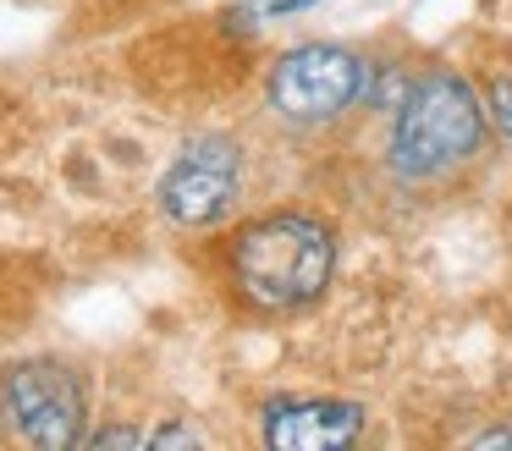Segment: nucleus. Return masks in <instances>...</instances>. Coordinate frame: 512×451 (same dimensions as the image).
I'll use <instances>...</instances> for the list:
<instances>
[{"mask_svg":"<svg viewBox=\"0 0 512 451\" xmlns=\"http://www.w3.org/2000/svg\"><path fill=\"white\" fill-rule=\"evenodd\" d=\"M237 171H243V160H237L232 138H193L160 182V209L182 226H210L232 209Z\"/></svg>","mask_w":512,"mask_h":451,"instance_id":"nucleus-5","label":"nucleus"},{"mask_svg":"<svg viewBox=\"0 0 512 451\" xmlns=\"http://www.w3.org/2000/svg\"><path fill=\"white\" fill-rule=\"evenodd\" d=\"M485 138V105L457 72H430L408 88L397 110V132H391V165L408 182L441 176L463 165Z\"/></svg>","mask_w":512,"mask_h":451,"instance_id":"nucleus-2","label":"nucleus"},{"mask_svg":"<svg viewBox=\"0 0 512 451\" xmlns=\"http://www.w3.org/2000/svg\"><path fill=\"white\" fill-rule=\"evenodd\" d=\"M336 270V237L314 215H265L232 242V275L248 303L303 308Z\"/></svg>","mask_w":512,"mask_h":451,"instance_id":"nucleus-1","label":"nucleus"},{"mask_svg":"<svg viewBox=\"0 0 512 451\" xmlns=\"http://www.w3.org/2000/svg\"><path fill=\"white\" fill-rule=\"evenodd\" d=\"M364 88V61L336 44H298L270 72V105L292 121H325L347 110Z\"/></svg>","mask_w":512,"mask_h":451,"instance_id":"nucleus-4","label":"nucleus"},{"mask_svg":"<svg viewBox=\"0 0 512 451\" xmlns=\"http://www.w3.org/2000/svg\"><path fill=\"white\" fill-rule=\"evenodd\" d=\"M89 446H100V451H111V446H149V435H138V429H100Z\"/></svg>","mask_w":512,"mask_h":451,"instance_id":"nucleus-8","label":"nucleus"},{"mask_svg":"<svg viewBox=\"0 0 512 451\" xmlns=\"http://www.w3.org/2000/svg\"><path fill=\"white\" fill-rule=\"evenodd\" d=\"M0 424L6 435L39 451H67L78 446L83 429V385L67 363H12L0 374Z\"/></svg>","mask_w":512,"mask_h":451,"instance_id":"nucleus-3","label":"nucleus"},{"mask_svg":"<svg viewBox=\"0 0 512 451\" xmlns=\"http://www.w3.org/2000/svg\"><path fill=\"white\" fill-rule=\"evenodd\" d=\"M485 110H490V121H496L501 138H512V83L507 77H496V83L485 88Z\"/></svg>","mask_w":512,"mask_h":451,"instance_id":"nucleus-7","label":"nucleus"},{"mask_svg":"<svg viewBox=\"0 0 512 451\" xmlns=\"http://www.w3.org/2000/svg\"><path fill=\"white\" fill-rule=\"evenodd\" d=\"M474 446H512V429H490V435H479Z\"/></svg>","mask_w":512,"mask_h":451,"instance_id":"nucleus-10","label":"nucleus"},{"mask_svg":"<svg viewBox=\"0 0 512 451\" xmlns=\"http://www.w3.org/2000/svg\"><path fill=\"white\" fill-rule=\"evenodd\" d=\"M149 446H199V435H188V429H160V435H149Z\"/></svg>","mask_w":512,"mask_h":451,"instance_id":"nucleus-9","label":"nucleus"},{"mask_svg":"<svg viewBox=\"0 0 512 451\" xmlns=\"http://www.w3.org/2000/svg\"><path fill=\"white\" fill-rule=\"evenodd\" d=\"M358 429H364V413L353 402H331V396L270 402L265 446L270 451H336V446H353Z\"/></svg>","mask_w":512,"mask_h":451,"instance_id":"nucleus-6","label":"nucleus"}]
</instances>
